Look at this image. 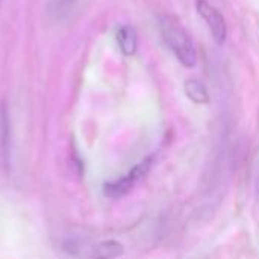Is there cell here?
<instances>
[{
	"label": "cell",
	"instance_id": "1",
	"mask_svg": "<svg viewBox=\"0 0 259 259\" xmlns=\"http://www.w3.org/2000/svg\"><path fill=\"white\" fill-rule=\"evenodd\" d=\"M159 29L164 42L170 47L178 61L185 67H194L197 62V52L193 39L179 20L171 15H162L159 18Z\"/></svg>",
	"mask_w": 259,
	"mask_h": 259
},
{
	"label": "cell",
	"instance_id": "2",
	"mask_svg": "<svg viewBox=\"0 0 259 259\" xmlns=\"http://www.w3.org/2000/svg\"><path fill=\"white\" fill-rule=\"evenodd\" d=\"M153 165V158H146L141 162H138L135 167H132L127 173H124L121 178L106 182L103 187V194L109 199H120L126 196L141 179L146 178V175L150 171Z\"/></svg>",
	"mask_w": 259,
	"mask_h": 259
},
{
	"label": "cell",
	"instance_id": "3",
	"mask_svg": "<svg viewBox=\"0 0 259 259\" xmlns=\"http://www.w3.org/2000/svg\"><path fill=\"white\" fill-rule=\"evenodd\" d=\"M196 8H197V12L202 15V18L206 21L214 41L222 46L226 41V35H228L226 20L222 15V12L215 6L208 3L206 0H197Z\"/></svg>",
	"mask_w": 259,
	"mask_h": 259
},
{
	"label": "cell",
	"instance_id": "4",
	"mask_svg": "<svg viewBox=\"0 0 259 259\" xmlns=\"http://www.w3.org/2000/svg\"><path fill=\"white\" fill-rule=\"evenodd\" d=\"M11 167V121L5 102L0 103V170L9 173Z\"/></svg>",
	"mask_w": 259,
	"mask_h": 259
},
{
	"label": "cell",
	"instance_id": "5",
	"mask_svg": "<svg viewBox=\"0 0 259 259\" xmlns=\"http://www.w3.org/2000/svg\"><path fill=\"white\" fill-rule=\"evenodd\" d=\"M123 253L124 247L117 240H103L87 249L88 259H118Z\"/></svg>",
	"mask_w": 259,
	"mask_h": 259
},
{
	"label": "cell",
	"instance_id": "6",
	"mask_svg": "<svg viewBox=\"0 0 259 259\" xmlns=\"http://www.w3.org/2000/svg\"><path fill=\"white\" fill-rule=\"evenodd\" d=\"M115 38H117L118 47L123 55H126V56L135 55L137 47H138V38H137V32L132 26H121L117 30Z\"/></svg>",
	"mask_w": 259,
	"mask_h": 259
},
{
	"label": "cell",
	"instance_id": "7",
	"mask_svg": "<svg viewBox=\"0 0 259 259\" xmlns=\"http://www.w3.org/2000/svg\"><path fill=\"white\" fill-rule=\"evenodd\" d=\"M184 91L187 97L196 105H206L209 102L208 88L199 79H188L184 83Z\"/></svg>",
	"mask_w": 259,
	"mask_h": 259
}]
</instances>
